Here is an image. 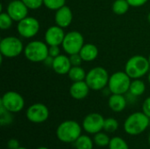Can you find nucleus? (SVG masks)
Masks as SVG:
<instances>
[{"mask_svg":"<svg viewBox=\"0 0 150 149\" xmlns=\"http://www.w3.org/2000/svg\"><path fill=\"white\" fill-rule=\"evenodd\" d=\"M72 65L69 60V56L65 54H60L54 59L52 68L58 75H68Z\"/></svg>","mask_w":150,"mask_h":149,"instance_id":"17","label":"nucleus"},{"mask_svg":"<svg viewBox=\"0 0 150 149\" xmlns=\"http://www.w3.org/2000/svg\"><path fill=\"white\" fill-rule=\"evenodd\" d=\"M75 148L76 149H92L93 142L87 135H81L75 141Z\"/></svg>","mask_w":150,"mask_h":149,"instance_id":"23","label":"nucleus"},{"mask_svg":"<svg viewBox=\"0 0 150 149\" xmlns=\"http://www.w3.org/2000/svg\"><path fill=\"white\" fill-rule=\"evenodd\" d=\"M109 149H129L127 143L120 137L111 139L109 143Z\"/></svg>","mask_w":150,"mask_h":149,"instance_id":"25","label":"nucleus"},{"mask_svg":"<svg viewBox=\"0 0 150 149\" xmlns=\"http://www.w3.org/2000/svg\"><path fill=\"white\" fill-rule=\"evenodd\" d=\"M149 145H150V133H149Z\"/></svg>","mask_w":150,"mask_h":149,"instance_id":"42","label":"nucleus"},{"mask_svg":"<svg viewBox=\"0 0 150 149\" xmlns=\"http://www.w3.org/2000/svg\"><path fill=\"white\" fill-rule=\"evenodd\" d=\"M12 116L11 112L7 111L3 105H0V122L2 126L10 125L12 122Z\"/></svg>","mask_w":150,"mask_h":149,"instance_id":"27","label":"nucleus"},{"mask_svg":"<svg viewBox=\"0 0 150 149\" xmlns=\"http://www.w3.org/2000/svg\"><path fill=\"white\" fill-rule=\"evenodd\" d=\"M66 33L63 28L59 25H52L48 27L45 32V42L48 46H60L62 44Z\"/></svg>","mask_w":150,"mask_h":149,"instance_id":"14","label":"nucleus"},{"mask_svg":"<svg viewBox=\"0 0 150 149\" xmlns=\"http://www.w3.org/2000/svg\"><path fill=\"white\" fill-rule=\"evenodd\" d=\"M28 11V7L22 0H11L6 7V12L11 16L13 21L16 22H18L27 17Z\"/></svg>","mask_w":150,"mask_h":149,"instance_id":"13","label":"nucleus"},{"mask_svg":"<svg viewBox=\"0 0 150 149\" xmlns=\"http://www.w3.org/2000/svg\"><path fill=\"white\" fill-rule=\"evenodd\" d=\"M110 141H111V139L108 137V135H106L104 133H100V132L98 133H96V135L94 137V142L98 147L109 146Z\"/></svg>","mask_w":150,"mask_h":149,"instance_id":"29","label":"nucleus"},{"mask_svg":"<svg viewBox=\"0 0 150 149\" xmlns=\"http://www.w3.org/2000/svg\"><path fill=\"white\" fill-rule=\"evenodd\" d=\"M148 79H149V82L150 83V71L149 72V76H148Z\"/></svg>","mask_w":150,"mask_h":149,"instance_id":"37","label":"nucleus"},{"mask_svg":"<svg viewBox=\"0 0 150 149\" xmlns=\"http://www.w3.org/2000/svg\"><path fill=\"white\" fill-rule=\"evenodd\" d=\"M142 112H144L150 119V97H147L142 105Z\"/></svg>","mask_w":150,"mask_h":149,"instance_id":"33","label":"nucleus"},{"mask_svg":"<svg viewBox=\"0 0 150 149\" xmlns=\"http://www.w3.org/2000/svg\"><path fill=\"white\" fill-rule=\"evenodd\" d=\"M65 4L66 0H43V5L51 11H57L64 6Z\"/></svg>","mask_w":150,"mask_h":149,"instance_id":"26","label":"nucleus"},{"mask_svg":"<svg viewBox=\"0 0 150 149\" xmlns=\"http://www.w3.org/2000/svg\"><path fill=\"white\" fill-rule=\"evenodd\" d=\"M72 19H73L72 11L66 4L61 7L60 9H58L57 11H55L54 22H55V25H59L60 27L63 29L67 28L72 23Z\"/></svg>","mask_w":150,"mask_h":149,"instance_id":"15","label":"nucleus"},{"mask_svg":"<svg viewBox=\"0 0 150 149\" xmlns=\"http://www.w3.org/2000/svg\"><path fill=\"white\" fill-rule=\"evenodd\" d=\"M13 19L5 11H1L0 13V28L2 30H8L11 27Z\"/></svg>","mask_w":150,"mask_h":149,"instance_id":"24","label":"nucleus"},{"mask_svg":"<svg viewBox=\"0 0 150 149\" xmlns=\"http://www.w3.org/2000/svg\"><path fill=\"white\" fill-rule=\"evenodd\" d=\"M149 125V118L144 112H134L127 117L124 123V130L130 135H139Z\"/></svg>","mask_w":150,"mask_h":149,"instance_id":"2","label":"nucleus"},{"mask_svg":"<svg viewBox=\"0 0 150 149\" xmlns=\"http://www.w3.org/2000/svg\"><path fill=\"white\" fill-rule=\"evenodd\" d=\"M86 74L87 73L81 66H72L68 73V76L72 82H79L85 80Z\"/></svg>","mask_w":150,"mask_h":149,"instance_id":"21","label":"nucleus"},{"mask_svg":"<svg viewBox=\"0 0 150 149\" xmlns=\"http://www.w3.org/2000/svg\"><path fill=\"white\" fill-rule=\"evenodd\" d=\"M29 10H37L43 5V0H22Z\"/></svg>","mask_w":150,"mask_h":149,"instance_id":"30","label":"nucleus"},{"mask_svg":"<svg viewBox=\"0 0 150 149\" xmlns=\"http://www.w3.org/2000/svg\"><path fill=\"white\" fill-rule=\"evenodd\" d=\"M18 149H26V148H20V147H19Z\"/></svg>","mask_w":150,"mask_h":149,"instance_id":"41","label":"nucleus"},{"mask_svg":"<svg viewBox=\"0 0 150 149\" xmlns=\"http://www.w3.org/2000/svg\"><path fill=\"white\" fill-rule=\"evenodd\" d=\"M24 46L20 39L14 36H7L0 41L1 55L6 58H15L24 53Z\"/></svg>","mask_w":150,"mask_h":149,"instance_id":"7","label":"nucleus"},{"mask_svg":"<svg viewBox=\"0 0 150 149\" xmlns=\"http://www.w3.org/2000/svg\"><path fill=\"white\" fill-rule=\"evenodd\" d=\"M150 71L149 59L143 55H134L128 59L125 65V72L132 79H139L143 77Z\"/></svg>","mask_w":150,"mask_h":149,"instance_id":"1","label":"nucleus"},{"mask_svg":"<svg viewBox=\"0 0 150 149\" xmlns=\"http://www.w3.org/2000/svg\"><path fill=\"white\" fill-rule=\"evenodd\" d=\"M79 54L81 55L83 61H93L98 55V48L92 43H86L80 50Z\"/></svg>","mask_w":150,"mask_h":149,"instance_id":"18","label":"nucleus"},{"mask_svg":"<svg viewBox=\"0 0 150 149\" xmlns=\"http://www.w3.org/2000/svg\"><path fill=\"white\" fill-rule=\"evenodd\" d=\"M0 105L10 112L16 113L24 108L25 100L19 93L16 91H7L2 96Z\"/></svg>","mask_w":150,"mask_h":149,"instance_id":"9","label":"nucleus"},{"mask_svg":"<svg viewBox=\"0 0 150 149\" xmlns=\"http://www.w3.org/2000/svg\"><path fill=\"white\" fill-rule=\"evenodd\" d=\"M132 78L124 71H117L110 76L108 82V89L112 94L124 95L129 91Z\"/></svg>","mask_w":150,"mask_h":149,"instance_id":"6","label":"nucleus"},{"mask_svg":"<svg viewBox=\"0 0 150 149\" xmlns=\"http://www.w3.org/2000/svg\"><path fill=\"white\" fill-rule=\"evenodd\" d=\"M54 57H52V56H50V55H48L46 59H45V61H43L44 62V64L47 66V67H50V68H52V66H53V62H54Z\"/></svg>","mask_w":150,"mask_h":149,"instance_id":"36","label":"nucleus"},{"mask_svg":"<svg viewBox=\"0 0 150 149\" xmlns=\"http://www.w3.org/2000/svg\"><path fill=\"white\" fill-rule=\"evenodd\" d=\"M84 39L81 32L71 31L66 33L62 47L69 55L78 54L84 45Z\"/></svg>","mask_w":150,"mask_h":149,"instance_id":"8","label":"nucleus"},{"mask_svg":"<svg viewBox=\"0 0 150 149\" xmlns=\"http://www.w3.org/2000/svg\"><path fill=\"white\" fill-rule=\"evenodd\" d=\"M148 59H149V63H150V54L149 55V57H148Z\"/></svg>","mask_w":150,"mask_h":149,"instance_id":"40","label":"nucleus"},{"mask_svg":"<svg viewBox=\"0 0 150 149\" xmlns=\"http://www.w3.org/2000/svg\"><path fill=\"white\" fill-rule=\"evenodd\" d=\"M148 19H149V22L150 23V12L149 13V15H148Z\"/></svg>","mask_w":150,"mask_h":149,"instance_id":"38","label":"nucleus"},{"mask_svg":"<svg viewBox=\"0 0 150 149\" xmlns=\"http://www.w3.org/2000/svg\"><path fill=\"white\" fill-rule=\"evenodd\" d=\"M145 90H146V84L142 80H141V78L133 79L129 87V92L131 93V95L134 97H139L144 94Z\"/></svg>","mask_w":150,"mask_h":149,"instance_id":"20","label":"nucleus"},{"mask_svg":"<svg viewBox=\"0 0 150 149\" xmlns=\"http://www.w3.org/2000/svg\"><path fill=\"white\" fill-rule=\"evenodd\" d=\"M38 149H48L47 148H44V147H42V148H39Z\"/></svg>","mask_w":150,"mask_h":149,"instance_id":"39","label":"nucleus"},{"mask_svg":"<svg viewBox=\"0 0 150 149\" xmlns=\"http://www.w3.org/2000/svg\"><path fill=\"white\" fill-rule=\"evenodd\" d=\"M69 60L71 62L72 66H81L82 62L83 61V60L82 59L81 55L78 54H70L69 55Z\"/></svg>","mask_w":150,"mask_h":149,"instance_id":"31","label":"nucleus"},{"mask_svg":"<svg viewBox=\"0 0 150 149\" xmlns=\"http://www.w3.org/2000/svg\"><path fill=\"white\" fill-rule=\"evenodd\" d=\"M48 54L54 58L57 57L58 55L61 54V49L59 46H48Z\"/></svg>","mask_w":150,"mask_h":149,"instance_id":"32","label":"nucleus"},{"mask_svg":"<svg viewBox=\"0 0 150 149\" xmlns=\"http://www.w3.org/2000/svg\"><path fill=\"white\" fill-rule=\"evenodd\" d=\"M130 4L127 0H115L112 4V11L117 15H124L129 10Z\"/></svg>","mask_w":150,"mask_h":149,"instance_id":"22","label":"nucleus"},{"mask_svg":"<svg viewBox=\"0 0 150 149\" xmlns=\"http://www.w3.org/2000/svg\"><path fill=\"white\" fill-rule=\"evenodd\" d=\"M110 76L103 67H95L90 69L85 77V82L92 90H101L108 85Z\"/></svg>","mask_w":150,"mask_h":149,"instance_id":"4","label":"nucleus"},{"mask_svg":"<svg viewBox=\"0 0 150 149\" xmlns=\"http://www.w3.org/2000/svg\"><path fill=\"white\" fill-rule=\"evenodd\" d=\"M48 45L45 41H30L24 48L25 57L32 62H43L48 54Z\"/></svg>","mask_w":150,"mask_h":149,"instance_id":"3","label":"nucleus"},{"mask_svg":"<svg viewBox=\"0 0 150 149\" xmlns=\"http://www.w3.org/2000/svg\"><path fill=\"white\" fill-rule=\"evenodd\" d=\"M127 1L130 4V6L140 7V6H142V5L146 4L149 0H127Z\"/></svg>","mask_w":150,"mask_h":149,"instance_id":"34","label":"nucleus"},{"mask_svg":"<svg viewBox=\"0 0 150 149\" xmlns=\"http://www.w3.org/2000/svg\"><path fill=\"white\" fill-rule=\"evenodd\" d=\"M40 26V22L37 18L27 16L18 22L17 31L21 37L25 39H31L39 32Z\"/></svg>","mask_w":150,"mask_h":149,"instance_id":"10","label":"nucleus"},{"mask_svg":"<svg viewBox=\"0 0 150 149\" xmlns=\"http://www.w3.org/2000/svg\"><path fill=\"white\" fill-rule=\"evenodd\" d=\"M82 128L80 125L74 120H66L60 124L56 130L57 138L65 143L75 142L81 136Z\"/></svg>","mask_w":150,"mask_h":149,"instance_id":"5","label":"nucleus"},{"mask_svg":"<svg viewBox=\"0 0 150 149\" xmlns=\"http://www.w3.org/2000/svg\"><path fill=\"white\" fill-rule=\"evenodd\" d=\"M104 123L105 119L101 114L90 113L84 118L83 121V127L87 133L96 134L104 129Z\"/></svg>","mask_w":150,"mask_h":149,"instance_id":"12","label":"nucleus"},{"mask_svg":"<svg viewBox=\"0 0 150 149\" xmlns=\"http://www.w3.org/2000/svg\"><path fill=\"white\" fill-rule=\"evenodd\" d=\"M8 148L10 149H18L19 148V143L16 139H11L8 141Z\"/></svg>","mask_w":150,"mask_h":149,"instance_id":"35","label":"nucleus"},{"mask_svg":"<svg viewBox=\"0 0 150 149\" xmlns=\"http://www.w3.org/2000/svg\"><path fill=\"white\" fill-rule=\"evenodd\" d=\"M49 117L48 108L41 104L36 103L32 105L26 111V118L33 123H42L45 122Z\"/></svg>","mask_w":150,"mask_h":149,"instance_id":"11","label":"nucleus"},{"mask_svg":"<svg viewBox=\"0 0 150 149\" xmlns=\"http://www.w3.org/2000/svg\"><path fill=\"white\" fill-rule=\"evenodd\" d=\"M119 128L118 121L113 118H108L105 119L104 130L107 133H114Z\"/></svg>","mask_w":150,"mask_h":149,"instance_id":"28","label":"nucleus"},{"mask_svg":"<svg viewBox=\"0 0 150 149\" xmlns=\"http://www.w3.org/2000/svg\"><path fill=\"white\" fill-rule=\"evenodd\" d=\"M90 87L87 84V83L84 81H79V82H73L69 88V94L70 96L76 100H82L84 99L89 92H90Z\"/></svg>","mask_w":150,"mask_h":149,"instance_id":"16","label":"nucleus"},{"mask_svg":"<svg viewBox=\"0 0 150 149\" xmlns=\"http://www.w3.org/2000/svg\"><path fill=\"white\" fill-rule=\"evenodd\" d=\"M108 105L112 112H120L127 106L126 97L121 94H112L108 100Z\"/></svg>","mask_w":150,"mask_h":149,"instance_id":"19","label":"nucleus"}]
</instances>
